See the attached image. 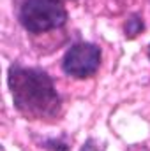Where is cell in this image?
Wrapping results in <instances>:
<instances>
[{"label":"cell","mask_w":150,"mask_h":151,"mask_svg":"<svg viewBox=\"0 0 150 151\" xmlns=\"http://www.w3.org/2000/svg\"><path fill=\"white\" fill-rule=\"evenodd\" d=\"M12 106L30 119H53L60 114L62 99L53 77L44 69L12 63L7 70Z\"/></svg>","instance_id":"6da1fadb"},{"label":"cell","mask_w":150,"mask_h":151,"mask_svg":"<svg viewBox=\"0 0 150 151\" xmlns=\"http://www.w3.org/2000/svg\"><path fill=\"white\" fill-rule=\"evenodd\" d=\"M69 12L62 0H23L18 9V21L28 34H46L62 28Z\"/></svg>","instance_id":"7a4b0ae2"},{"label":"cell","mask_w":150,"mask_h":151,"mask_svg":"<svg viewBox=\"0 0 150 151\" xmlns=\"http://www.w3.org/2000/svg\"><path fill=\"white\" fill-rule=\"evenodd\" d=\"M103 62V51L97 44L79 40L74 42L62 56V72L73 79H88L99 70Z\"/></svg>","instance_id":"3957f363"},{"label":"cell","mask_w":150,"mask_h":151,"mask_svg":"<svg viewBox=\"0 0 150 151\" xmlns=\"http://www.w3.org/2000/svg\"><path fill=\"white\" fill-rule=\"evenodd\" d=\"M143 30H145V21H143L141 14L133 12L131 16H127L125 23H124V35H125V39H136Z\"/></svg>","instance_id":"277c9868"},{"label":"cell","mask_w":150,"mask_h":151,"mask_svg":"<svg viewBox=\"0 0 150 151\" xmlns=\"http://www.w3.org/2000/svg\"><path fill=\"white\" fill-rule=\"evenodd\" d=\"M41 148L48 151H71L69 142L64 139V137H50V139H44L41 142Z\"/></svg>","instance_id":"5b68a950"},{"label":"cell","mask_w":150,"mask_h":151,"mask_svg":"<svg viewBox=\"0 0 150 151\" xmlns=\"http://www.w3.org/2000/svg\"><path fill=\"white\" fill-rule=\"evenodd\" d=\"M79 151H104V148H103V146L94 139V137H88V139L81 144Z\"/></svg>","instance_id":"8992f818"},{"label":"cell","mask_w":150,"mask_h":151,"mask_svg":"<svg viewBox=\"0 0 150 151\" xmlns=\"http://www.w3.org/2000/svg\"><path fill=\"white\" fill-rule=\"evenodd\" d=\"M147 56H149V60H150V44L147 46Z\"/></svg>","instance_id":"52a82bcc"},{"label":"cell","mask_w":150,"mask_h":151,"mask_svg":"<svg viewBox=\"0 0 150 151\" xmlns=\"http://www.w3.org/2000/svg\"><path fill=\"white\" fill-rule=\"evenodd\" d=\"M62 2H64V0H62Z\"/></svg>","instance_id":"ba28073f"}]
</instances>
